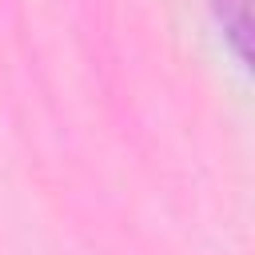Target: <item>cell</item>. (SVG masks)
Instances as JSON below:
<instances>
[{
    "label": "cell",
    "mask_w": 255,
    "mask_h": 255,
    "mask_svg": "<svg viewBox=\"0 0 255 255\" xmlns=\"http://www.w3.org/2000/svg\"><path fill=\"white\" fill-rule=\"evenodd\" d=\"M211 12L223 24L239 64H247L251 60V0H211Z\"/></svg>",
    "instance_id": "cell-1"
}]
</instances>
